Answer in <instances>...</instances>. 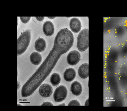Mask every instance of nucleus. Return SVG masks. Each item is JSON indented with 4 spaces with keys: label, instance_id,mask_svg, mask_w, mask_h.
<instances>
[{
    "label": "nucleus",
    "instance_id": "obj_3",
    "mask_svg": "<svg viewBox=\"0 0 127 111\" xmlns=\"http://www.w3.org/2000/svg\"><path fill=\"white\" fill-rule=\"evenodd\" d=\"M89 31L88 29L81 30L79 34L77 41V47L78 50L82 52L89 47Z\"/></svg>",
    "mask_w": 127,
    "mask_h": 111
},
{
    "label": "nucleus",
    "instance_id": "obj_12",
    "mask_svg": "<svg viewBox=\"0 0 127 111\" xmlns=\"http://www.w3.org/2000/svg\"><path fill=\"white\" fill-rule=\"evenodd\" d=\"M76 76V72L74 69L69 68L66 69L64 74V78L66 81L71 82L75 78Z\"/></svg>",
    "mask_w": 127,
    "mask_h": 111
},
{
    "label": "nucleus",
    "instance_id": "obj_21",
    "mask_svg": "<svg viewBox=\"0 0 127 111\" xmlns=\"http://www.w3.org/2000/svg\"><path fill=\"white\" fill-rule=\"evenodd\" d=\"M68 106H80L79 102L76 100H73L70 102L68 104Z\"/></svg>",
    "mask_w": 127,
    "mask_h": 111
},
{
    "label": "nucleus",
    "instance_id": "obj_8",
    "mask_svg": "<svg viewBox=\"0 0 127 111\" xmlns=\"http://www.w3.org/2000/svg\"><path fill=\"white\" fill-rule=\"evenodd\" d=\"M39 92L40 95L43 97H49L53 92V88L49 84H44L40 86Z\"/></svg>",
    "mask_w": 127,
    "mask_h": 111
},
{
    "label": "nucleus",
    "instance_id": "obj_17",
    "mask_svg": "<svg viewBox=\"0 0 127 111\" xmlns=\"http://www.w3.org/2000/svg\"><path fill=\"white\" fill-rule=\"evenodd\" d=\"M61 78L60 76L58 74H53L50 78V82L53 86H57L59 85L60 82Z\"/></svg>",
    "mask_w": 127,
    "mask_h": 111
},
{
    "label": "nucleus",
    "instance_id": "obj_11",
    "mask_svg": "<svg viewBox=\"0 0 127 111\" xmlns=\"http://www.w3.org/2000/svg\"><path fill=\"white\" fill-rule=\"evenodd\" d=\"M78 73L80 77L82 79H85L89 76V65L88 63L82 64L79 67Z\"/></svg>",
    "mask_w": 127,
    "mask_h": 111
},
{
    "label": "nucleus",
    "instance_id": "obj_25",
    "mask_svg": "<svg viewBox=\"0 0 127 111\" xmlns=\"http://www.w3.org/2000/svg\"><path fill=\"white\" fill-rule=\"evenodd\" d=\"M125 28L126 30L127 31V24L126 25V28Z\"/></svg>",
    "mask_w": 127,
    "mask_h": 111
},
{
    "label": "nucleus",
    "instance_id": "obj_16",
    "mask_svg": "<svg viewBox=\"0 0 127 111\" xmlns=\"http://www.w3.org/2000/svg\"><path fill=\"white\" fill-rule=\"evenodd\" d=\"M114 34L115 36L118 38L123 37L126 32L125 28L122 26H118L114 29Z\"/></svg>",
    "mask_w": 127,
    "mask_h": 111
},
{
    "label": "nucleus",
    "instance_id": "obj_13",
    "mask_svg": "<svg viewBox=\"0 0 127 111\" xmlns=\"http://www.w3.org/2000/svg\"><path fill=\"white\" fill-rule=\"evenodd\" d=\"M70 90L73 95L76 96L79 95L81 94L82 92V86L78 82L75 81L71 85Z\"/></svg>",
    "mask_w": 127,
    "mask_h": 111
},
{
    "label": "nucleus",
    "instance_id": "obj_24",
    "mask_svg": "<svg viewBox=\"0 0 127 111\" xmlns=\"http://www.w3.org/2000/svg\"><path fill=\"white\" fill-rule=\"evenodd\" d=\"M126 89V93H125L126 96L127 98V88Z\"/></svg>",
    "mask_w": 127,
    "mask_h": 111
},
{
    "label": "nucleus",
    "instance_id": "obj_5",
    "mask_svg": "<svg viewBox=\"0 0 127 111\" xmlns=\"http://www.w3.org/2000/svg\"><path fill=\"white\" fill-rule=\"evenodd\" d=\"M107 80L110 88V91L117 96L119 95V86L117 76V74H108Z\"/></svg>",
    "mask_w": 127,
    "mask_h": 111
},
{
    "label": "nucleus",
    "instance_id": "obj_20",
    "mask_svg": "<svg viewBox=\"0 0 127 111\" xmlns=\"http://www.w3.org/2000/svg\"><path fill=\"white\" fill-rule=\"evenodd\" d=\"M31 17H20L21 21L24 23H27Z\"/></svg>",
    "mask_w": 127,
    "mask_h": 111
},
{
    "label": "nucleus",
    "instance_id": "obj_6",
    "mask_svg": "<svg viewBox=\"0 0 127 111\" xmlns=\"http://www.w3.org/2000/svg\"><path fill=\"white\" fill-rule=\"evenodd\" d=\"M67 94V91L64 86L61 85L57 87L55 90L53 95L55 101L58 102H62L66 98Z\"/></svg>",
    "mask_w": 127,
    "mask_h": 111
},
{
    "label": "nucleus",
    "instance_id": "obj_9",
    "mask_svg": "<svg viewBox=\"0 0 127 111\" xmlns=\"http://www.w3.org/2000/svg\"><path fill=\"white\" fill-rule=\"evenodd\" d=\"M69 27L72 32L78 33L80 31L81 28V22L77 18H72L70 21Z\"/></svg>",
    "mask_w": 127,
    "mask_h": 111
},
{
    "label": "nucleus",
    "instance_id": "obj_23",
    "mask_svg": "<svg viewBox=\"0 0 127 111\" xmlns=\"http://www.w3.org/2000/svg\"><path fill=\"white\" fill-rule=\"evenodd\" d=\"M35 17L37 20L39 21H42L44 18V17Z\"/></svg>",
    "mask_w": 127,
    "mask_h": 111
},
{
    "label": "nucleus",
    "instance_id": "obj_15",
    "mask_svg": "<svg viewBox=\"0 0 127 111\" xmlns=\"http://www.w3.org/2000/svg\"><path fill=\"white\" fill-rule=\"evenodd\" d=\"M30 60L31 62L35 65H39L42 60V57L41 55L38 52H34L31 55Z\"/></svg>",
    "mask_w": 127,
    "mask_h": 111
},
{
    "label": "nucleus",
    "instance_id": "obj_7",
    "mask_svg": "<svg viewBox=\"0 0 127 111\" xmlns=\"http://www.w3.org/2000/svg\"><path fill=\"white\" fill-rule=\"evenodd\" d=\"M81 55L78 51L74 50L70 52L68 54L67 61L68 64L73 66L77 64L80 59Z\"/></svg>",
    "mask_w": 127,
    "mask_h": 111
},
{
    "label": "nucleus",
    "instance_id": "obj_19",
    "mask_svg": "<svg viewBox=\"0 0 127 111\" xmlns=\"http://www.w3.org/2000/svg\"><path fill=\"white\" fill-rule=\"evenodd\" d=\"M120 48L122 53L127 56V41Z\"/></svg>",
    "mask_w": 127,
    "mask_h": 111
},
{
    "label": "nucleus",
    "instance_id": "obj_18",
    "mask_svg": "<svg viewBox=\"0 0 127 111\" xmlns=\"http://www.w3.org/2000/svg\"><path fill=\"white\" fill-rule=\"evenodd\" d=\"M119 96H118L117 97L114 98L115 100L112 101L110 103L111 106H121L123 104V101L121 98L119 97Z\"/></svg>",
    "mask_w": 127,
    "mask_h": 111
},
{
    "label": "nucleus",
    "instance_id": "obj_10",
    "mask_svg": "<svg viewBox=\"0 0 127 111\" xmlns=\"http://www.w3.org/2000/svg\"><path fill=\"white\" fill-rule=\"evenodd\" d=\"M54 27L53 23L50 21H47L44 23L43 31L44 34L47 36L52 35L54 32Z\"/></svg>",
    "mask_w": 127,
    "mask_h": 111
},
{
    "label": "nucleus",
    "instance_id": "obj_2",
    "mask_svg": "<svg viewBox=\"0 0 127 111\" xmlns=\"http://www.w3.org/2000/svg\"><path fill=\"white\" fill-rule=\"evenodd\" d=\"M31 33V30L27 29L21 34L17 39V56L22 54L26 50L30 44Z\"/></svg>",
    "mask_w": 127,
    "mask_h": 111
},
{
    "label": "nucleus",
    "instance_id": "obj_4",
    "mask_svg": "<svg viewBox=\"0 0 127 111\" xmlns=\"http://www.w3.org/2000/svg\"><path fill=\"white\" fill-rule=\"evenodd\" d=\"M117 76L119 84L123 89L127 88V64L121 65L118 69Z\"/></svg>",
    "mask_w": 127,
    "mask_h": 111
},
{
    "label": "nucleus",
    "instance_id": "obj_1",
    "mask_svg": "<svg viewBox=\"0 0 127 111\" xmlns=\"http://www.w3.org/2000/svg\"><path fill=\"white\" fill-rule=\"evenodd\" d=\"M59 58L49 53L37 69L23 86L21 95L24 97L32 94L50 74Z\"/></svg>",
    "mask_w": 127,
    "mask_h": 111
},
{
    "label": "nucleus",
    "instance_id": "obj_22",
    "mask_svg": "<svg viewBox=\"0 0 127 111\" xmlns=\"http://www.w3.org/2000/svg\"><path fill=\"white\" fill-rule=\"evenodd\" d=\"M41 105H53L49 102H46L43 103Z\"/></svg>",
    "mask_w": 127,
    "mask_h": 111
},
{
    "label": "nucleus",
    "instance_id": "obj_14",
    "mask_svg": "<svg viewBox=\"0 0 127 111\" xmlns=\"http://www.w3.org/2000/svg\"><path fill=\"white\" fill-rule=\"evenodd\" d=\"M46 46V43L44 39L41 38H39L35 41L34 48L36 50L40 52L43 51Z\"/></svg>",
    "mask_w": 127,
    "mask_h": 111
}]
</instances>
